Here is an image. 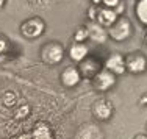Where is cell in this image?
Masks as SVG:
<instances>
[{
	"label": "cell",
	"instance_id": "obj_25",
	"mask_svg": "<svg viewBox=\"0 0 147 139\" xmlns=\"http://www.w3.org/2000/svg\"><path fill=\"white\" fill-rule=\"evenodd\" d=\"M144 39H146V44H147V34H146V38H144Z\"/></svg>",
	"mask_w": 147,
	"mask_h": 139
},
{
	"label": "cell",
	"instance_id": "obj_9",
	"mask_svg": "<svg viewBox=\"0 0 147 139\" xmlns=\"http://www.w3.org/2000/svg\"><path fill=\"white\" fill-rule=\"evenodd\" d=\"M82 78L83 77L80 74L78 67H74V66H69V67H66L61 72V83L66 88H75V86H78Z\"/></svg>",
	"mask_w": 147,
	"mask_h": 139
},
{
	"label": "cell",
	"instance_id": "obj_3",
	"mask_svg": "<svg viewBox=\"0 0 147 139\" xmlns=\"http://www.w3.org/2000/svg\"><path fill=\"white\" fill-rule=\"evenodd\" d=\"M125 67L127 72L133 75H141L147 71V58L141 52H133L125 56Z\"/></svg>",
	"mask_w": 147,
	"mask_h": 139
},
{
	"label": "cell",
	"instance_id": "obj_13",
	"mask_svg": "<svg viewBox=\"0 0 147 139\" xmlns=\"http://www.w3.org/2000/svg\"><path fill=\"white\" fill-rule=\"evenodd\" d=\"M88 34H89V39L96 41L99 44H103L107 42V38H108V33H107V28H103L102 25H99L97 22H91L88 27Z\"/></svg>",
	"mask_w": 147,
	"mask_h": 139
},
{
	"label": "cell",
	"instance_id": "obj_18",
	"mask_svg": "<svg viewBox=\"0 0 147 139\" xmlns=\"http://www.w3.org/2000/svg\"><path fill=\"white\" fill-rule=\"evenodd\" d=\"M8 47H9L8 39H6L5 36H2V34H0V55H2V53H5V52L8 50Z\"/></svg>",
	"mask_w": 147,
	"mask_h": 139
},
{
	"label": "cell",
	"instance_id": "obj_16",
	"mask_svg": "<svg viewBox=\"0 0 147 139\" xmlns=\"http://www.w3.org/2000/svg\"><path fill=\"white\" fill-rule=\"evenodd\" d=\"M86 38H89L88 28H86V27H80V28L75 31V36H74V39H75V42H83Z\"/></svg>",
	"mask_w": 147,
	"mask_h": 139
},
{
	"label": "cell",
	"instance_id": "obj_20",
	"mask_svg": "<svg viewBox=\"0 0 147 139\" xmlns=\"http://www.w3.org/2000/svg\"><path fill=\"white\" fill-rule=\"evenodd\" d=\"M88 13H89V19L92 20V22H96V19H97V8H96V6H91Z\"/></svg>",
	"mask_w": 147,
	"mask_h": 139
},
{
	"label": "cell",
	"instance_id": "obj_10",
	"mask_svg": "<svg viewBox=\"0 0 147 139\" xmlns=\"http://www.w3.org/2000/svg\"><path fill=\"white\" fill-rule=\"evenodd\" d=\"M117 17H119V13L114 11V9H111V8H105V6L97 8L96 22L99 24V25H102L103 28H110V27L117 20Z\"/></svg>",
	"mask_w": 147,
	"mask_h": 139
},
{
	"label": "cell",
	"instance_id": "obj_19",
	"mask_svg": "<svg viewBox=\"0 0 147 139\" xmlns=\"http://www.w3.org/2000/svg\"><path fill=\"white\" fill-rule=\"evenodd\" d=\"M3 102H5V105H13V103H14V95L6 92L5 95H3Z\"/></svg>",
	"mask_w": 147,
	"mask_h": 139
},
{
	"label": "cell",
	"instance_id": "obj_22",
	"mask_svg": "<svg viewBox=\"0 0 147 139\" xmlns=\"http://www.w3.org/2000/svg\"><path fill=\"white\" fill-rule=\"evenodd\" d=\"M133 139H147V134H136Z\"/></svg>",
	"mask_w": 147,
	"mask_h": 139
},
{
	"label": "cell",
	"instance_id": "obj_8",
	"mask_svg": "<svg viewBox=\"0 0 147 139\" xmlns=\"http://www.w3.org/2000/svg\"><path fill=\"white\" fill-rule=\"evenodd\" d=\"M105 69H108L110 72H113L114 75H122L127 72V67H125V56H122L121 53H113L108 56V60L105 61L103 64Z\"/></svg>",
	"mask_w": 147,
	"mask_h": 139
},
{
	"label": "cell",
	"instance_id": "obj_12",
	"mask_svg": "<svg viewBox=\"0 0 147 139\" xmlns=\"http://www.w3.org/2000/svg\"><path fill=\"white\" fill-rule=\"evenodd\" d=\"M88 55H89V48L83 42H74L69 47V58L75 62H82L85 58H88Z\"/></svg>",
	"mask_w": 147,
	"mask_h": 139
},
{
	"label": "cell",
	"instance_id": "obj_14",
	"mask_svg": "<svg viewBox=\"0 0 147 139\" xmlns=\"http://www.w3.org/2000/svg\"><path fill=\"white\" fill-rule=\"evenodd\" d=\"M77 139H103V133L99 127L92 124L83 125L77 133Z\"/></svg>",
	"mask_w": 147,
	"mask_h": 139
},
{
	"label": "cell",
	"instance_id": "obj_1",
	"mask_svg": "<svg viewBox=\"0 0 147 139\" xmlns=\"http://www.w3.org/2000/svg\"><path fill=\"white\" fill-rule=\"evenodd\" d=\"M131 22L128 17L125 16H119L117 20L110 27L107 28V33L111 39L117 41V42H122V41H127L128 38L131 36Z\"/></svg>",
	"mask_w": 147,
	"mask_h": 139
},
{
	"label": "cell",
	"instance_id": "obj_26",
	"mask_svg": "<svg viewBox=\"0 0 147 139\" xmlns=\"http://www.w3.org/2000/svg\"><path fill=\"white\" fill-rule=\"evenodd\" d=\"M146 128H147V124H146Z\"/></svg>",
	"mask_w": 147,
	"mask_h": 139
},
{
	"label": "cell",
	"instance_id": "obj_15",
	"mask_svg": "<svg viewBox=\"0 0 147 139\" xmlns=\"http://www.w3.org/2000/svg\"><path fill=\"white\" fill-rule=\"evenodd\" d=\"M135 13L138 16L139 22L147 27V0H138L135 5Z\"/></svg>",
	"mask_w": 147,
	"mask_h": 139
},
{
	"label": "cell",
	"instance_id": "obj_6",
	"mask_svg": "<svg viewBox=\"0 0 147 139\" xmlns=\"http://www.w3.org/2000/svg\"><path fill=\"white\" fill-rule=\"evenodd\" d=\"M113 113H114V108L111 105V102L107 99H99L92 105V114L97 120L107 122V120H110L113 117Z\"/></svg>",
	"mask_w": 147,
	"mask_h": 139
},
{
	"label": "cell",
	"instance_id": "obj_5",
	"mask_svg": "<svg viewBox=\"0 0 147 139\" xmlns=\"http://www.w3.org/2000/svg\"><path fill=\"white\" fill-rule=\"evenodd\" d=\"M116 83H117V77L113 74V72H110L108 69H105V67L92 78L94 89H97V91H100V92L110 91L111 88H114Z\"/></svg>",
	"mask_w": 147,
	"mask_h": 139
},
{
	"label": "cell",
	"instance_id": "obj_7",
	"mask_svg": "<svg viewBox=\"0 0 147 139\" xmlns=\"http://www.w3.org/2000/svg\"><path fill=\"white\" fill-rule=\"evenodd\" d=\"M102 69H103L102 62L97 60V58H92V56L85 58L78 66V71H80V74H82V77H88L91 80L96 77Z\"/></svg>",
	"mask_w": 147,
	"mask_h": 139
},
{
	"label": "cell",
	"instance_id": "obj_23",
	"mask_svg": "<svg viewBox=\"0 0 147 139\" xmlns=\"http://www.w3.org/2000/svg\"><path fill=\"white\" fill-rule=\"evenodd\" d=\"M3 3H5V0H0V8L3 6Z\"/></svg>",
	"mask_w": 147,
	"mask_h": 139
},
{
	"label": "cell",
	"instance_id": "obj_17",
	"mask_svg": "<svg viewBox=\"0 0 147 139\" xmlns=\"http://www.w3.org/2000/svg\"><path fill=\"white\" fill-rule=\"evenodd\" d=\"M100 3H102L105 8L114 9V8H117V6L121 5V0H100Z\"/></svg>",
	"mask_w": 147,
	"mask_h": 139
},
{
	"label": "cell",
	"instance_id": "obj_2",
	"mask_svg": "<svg viewBox=\"0 0 147 139\" xmlns=\"http://www.w3.org/2000/svg\"><path fill=\"white\" fill-rule=\"evenodd\" d=\"M64 58V48L58 42H49L41 48V60L45 64H59Z\"/></svg>",
	"mask_w": 147,
	"mask_h": 139
},
{
	"label": "cell",
	"instance_id": "obj_24",
	"mask_svg": "<svg viewBox=\"0 0 147 139\" xmlns=\"http://www.w3.org/2000/svg\"><path fill=\"white\" fill-rule=\"evenodd\" d=\"M92 2L96 3V5H99V3H100V0H92Z\"/></svg>",
	"mask_w": 147,
	"mask_h": 139
},
{
	"label": "cell",
	"instance_id": "obj_11",
	"mask_svg": "<svg viewBox=\"0 0 147 139\" xmlns=\"http://www.w3.org/2000/svg\"><path fill=\"white\" fill-rule=\"evenodd\" d=\"M13 139H53V136H52L50 128L45 124H38V127L33 131H30L27 134H22V136L13 138Z\"/></svg>",
	"mask_w": 147,
	"mask_h": 139
},
{
	"label": "cell",
	"instance_id": "obj_4",
	"mask_svg": "<svg viewBox=\"0 0 147 139\" xmlns=\"http://www.w3.org/2000/svg\"><path fill=\"white\" fill-rule=\"evenodd\" d=\"M45 30V24L41 17H31V19L22 22L20 25V33L27 38V39H36Z\"/></svg>",
	"mask_w": 147,
	"mask_h": 139
},
{
	"label": "cell",
	"instance_id": "obj_21",
	"mask_svg": "<svg viewBox=\"0 0 147 139\" xmlns=\"http://www.w3.org/2000/svg\"><path fill=\"white\" fill-rule=\"evenodd\" d=\"M141 105H147V92L141 97Z\"/></svg>",
	"mask_w": 147,
	"mask_h": 139
}]
</instances>
